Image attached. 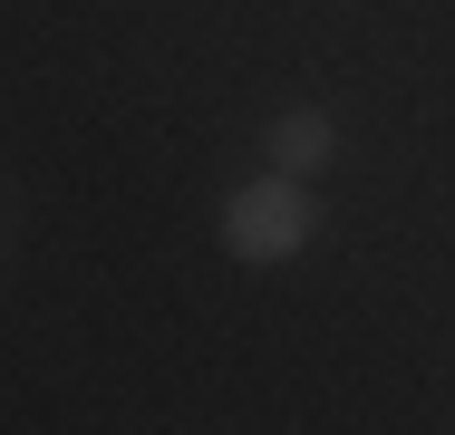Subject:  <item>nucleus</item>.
<instances>
[{"label": "nucleus", "instance_id": "1", "mask_svg": "<svg viewBox=\"0 0 455 435\" xmlns=\"http://www.w3.org/2000/svg\"><path fill=\"white\" fill-rule=\"evenodd\" d=\"M320 233V203H310V174H252L223 194V252L272 271V261H300V242Z\"/></svg>", "mask_w": 455, "mask_h": 435}, {"label": "nucleus", "instance_id": "2", "mask_svg": "<svg viewBox=\"0 0 455 435\" xmlns=\"http://www.w3.org/2000/svg\"><path fill=\"white\" fill-rule=\"evenodd\" d=\"M262 155H272L281 174H320L330 155H339V126H330V107H281L272 126H262Z\"/></svg>", "mask_w": 455, "mask_h": 435}]
</instances>
